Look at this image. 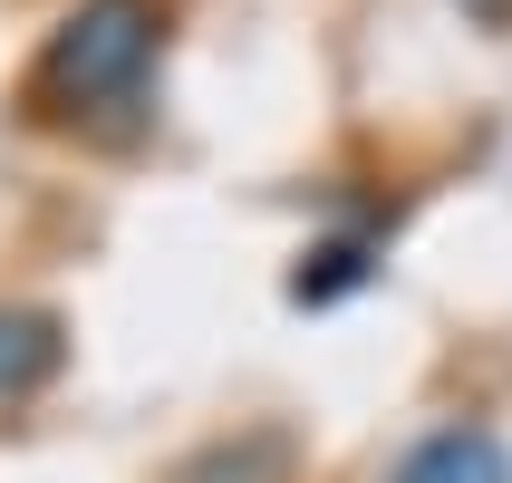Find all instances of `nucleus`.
<instances>
[{
    "instance_id": "1",
    "label": "nucleus",
    "mask_w": 512,
    "mask_h": 483,
    "mask_svg": "<svg viewBox=\"0 0 512 483\" xmlns=\"http://www.w3.org/2000/svg\"><path fill=\"white\" fill-rule=\"evenodd\" d=\"M155 58H165V0H78L49 29L39 68H29V107L58 116V126L136 107L145 78H155Z\"/></svg>"
},
{
    "instance_id": "2",
    "label": "nucleus",
    "mask_w": 512,
    "mask_h": 483,
    "mask_svg": "<svg viewBox=\"0 0 512 483\" xmlns=\"http://www.w3.org/2000/svg\"><path fill=\"white\" fill-rule=\"evenodd\" d=\"M397 483H512V455H503V435H484V426H435L397 464Z\"/></svg>"
},
{
    "instance_id": "3",
    "label": "nucleus",
    "mask_w": 512,
    "mask_h": 483,
    "mask_svg": "<svg viewBox=\"0 0 512 483\" xmlns=\"http://www.w3.org/2000/svg\"><path fill=\"white\" fill-rule=\"evenodd\" d=\"M58 358H68V329L49 310H0V406L39 397L58 377Z\"/></svg>"
},
{
    "instance_id": "4",
    "label": "nucleus",
    "mask_w": 512,
    "mask_h": 483,
    "mask_svg": "<svg viewBox=\"0 0 512 483\" xmlns=\"http://www.w3.org/2000/svg\"><path fill=\"white\" fill-rule=\"evenodd\" d=\"M358 281H368V232H329V242L300 252L290 300H339V290H358Z\"/></svg>"
},
{
    "instance_id": "5",
    "label": "nucleus",
    "mask_w": 512,
    "mask_h": 483,
    "mask_svg": "<svg viewBox=\"0 0 512 483\" xmlns=\"http://www.w3.org/2000/svg\"><path fill=\"white\" fill-rule=\"evenodd\" d=\"M281 474H290L281 435H242V445H213L203 464H184V483H281Z\"/></svg>"
},
{
    "instance_id": "6",
    "label": "nucleus",
    "mask_w": 512,
    "mask_h": 483,
    "mask_svg": "<svg viewBox=\"0 0 512 483\" xmlns=\"http://www.w3.org/2000/svg\"><path fill=\"white\" fill-rule=\"evenodd\" d=\"M455 10H464V20H493V29L512 20V0H455Z\"/></svg>"
}]
</instances>
